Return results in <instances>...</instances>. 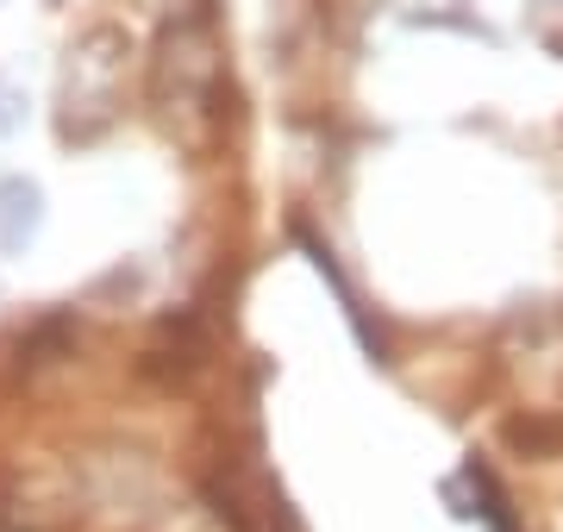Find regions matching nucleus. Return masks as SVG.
<instances>
[{
    "mask_svg": "<svg viewBox=\"0 0 563 532\" xmlns=\"http://www.w3.org/2000/svg\"><path fill=\"white\" fill-rule=\"evenodd\" d=\"M44 225V188L32 176H0V257H20Z\"/></svg>",
    "mask_w": 563,
    "mask_h": 532,
    "instance_id": "nucleus-1",
    "label": "nucleus"
},
{
    "mask_svg": "<svg viewBox=\"0 0 563 532\" xmlns=\"http://www.w3.org/2000/svg\"><path fill=\"white\" fill-rule=\"evenodd\" d=\"M20 125H25V95L0 82V138H7V132H20Z\"/></svg>",
    "mask_w": 563,
    "mask_h": 532,
    "instance_id": "nucleus-2",
    "label": "nucleus"
}]
</instances>
